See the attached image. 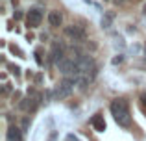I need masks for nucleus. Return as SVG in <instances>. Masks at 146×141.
Masks as SVG:
<instances>
[{"label": "nucleus", "mask_w": 146, "mask_h": 141, "mask_svg": "<svg viewBox=\"0 0 146 141\" xmlns=\"http://www.w3.org/2000/svg\"><path fill=\"white\" fill-rule=\"evenodd\" d=\"M65 58V50L59 43H52V50H50V61L59 63L61 59Z\"/></svg>", "instance_id": "nucleus-5"}, {"label": "nucleus", "mask_w": 146, "mask_h": 141, "mask_svg": "<svg viewBox=\"0 0 146 141\" xmlns=\"http://www.w3.org/2000/svg\"><path fill=\"white\" fill-rule=\"evenodd\" d=\"M113 19H115V15H113V13H106V15L102 17V26H104V28H109V26H111V21H113Z\"/></svg>", "instance_id": "nucleus-9"}, {"label": "nucleus", "mask_w": 146, "mask_h": 141, "mask_svg": "<svg viewBox=\"0 0 146 141\" xmlns=\"http://www.w3.org/2000/svg\"><path fill=\"white\" fill-rule=\"evenodd\" d=\"M67 141H80V139L76 138L74 134H68V136H67Z\"/></svg>", "instance_id": "nucleus-10"}, {"label": "nucleus", "mask_w": 146, "mask_h": 141, "mask_svg": "<svg viewBox=\"0 0 146 141\" xmlns=\"http://www.w3.org/2000/svg\"><path fill=\"white\" fill-rule=\"evenodd\" d=\"M91 124H93V128L96 132H104V130H106V121H104V117L100 115V113H96V115L91 119Z\"/></svg>", "instance_id": "nucleus-8"}, {"label": "nucleus", "mask_w": 146, "mask_h": 141, "mask_svg": "<svg viewBox=\"0 0 146 141\" xmlns=\"http://www.w3.org/2000/svg\"><path fill=\"white\" fill-rule=\"evenodd\" d=\"M15 19H17V21H21V19H22V13H21V11H17V13H15Z\"/></svg>", "instance_id": "nucleus-14"}, {"label": "nucleus", "mask_w": 146, "mask_h": 141, "mask_svg": "<svg viewBox=\"0 0 146 141\" xmlns=\"http://www.w3.org/2000/svg\"><path fill=\"white\" fill-rule=\"evenodd\" d=\"M56 138H57V134H56V132H52V134H50V138H48V141H56Z\"/></svg>", "instance_id": "nucleus-13"}, {"label": "nucleus", "mask_w": 146, "mask_h": 141, "mask_svg": "<svg viewBox=\"0 0 146 141\" xmlns=\"http://www.w3.org/2000/svg\"><path fill=\"white\" fill-rule=\"evenodd\" d=\"M109 108H111V115L115 117V121H117L120 126H124V128L131 126V113H129V106L124 98L113 100Z\"/></svg>", "instance_id": "nucleus-1"}, {"label": "nucleus", "mask_w": 146, "mask_h": 141, "mask_svg": "<svg viewBox=\"0 0 146 141\" xmlns=\"http://www.w3.org/2000/svg\"><path fill=\"white\" fill-rule=\"evenodd\" d=\"M115 2H117V4H122V2H126V0H115Z\"/></svg>", "instance_id": "nucleus-16"}, {"label": "nucleus", "mask_w": 146, "mask_h": 141, "mask_svg": "<svg viewBox=\"0 0 146 141\" xmlns=\"http://www.w3.org/2000/svg\"><path fill=\"white\" fill-rule=\"evenodd\" d=\"M74 84H76L74 78L63 76V80L59 82V86H57V89H56V97H57V98H67L68 95L74 91Z\"/></svg>", "instance_id": "nucleus-2"}, {"label": "nucleus", "mask_w": 146, "mask_h": 141, "mask_svg": "<svg viewBox=\"0 0 146 141\" xmlns=\"http://www.w3.org/2000/svg\"><path fill=\"white\" fill-rule=\"evenodd\" d=\"M122 59H124L122 56H118V58H113V63H115V65H117V63H122Z\"/></svg>", "instance_id": "nucleus-11"}, {"label": "nucleus", "mask_w": 146, "mask_h": 141, "mask_svg": "<svg viewBox=\"0 0 146 141\" xmlns=\"http://www.w3.org/2000/svg\"><path fill=\"white\" fill-rule=\"evenodd\" d=\"M141 100H143V104H146V93L141 95Z\"/></svg>", "instance_id": "nucleus-15"}, {"label": "nucleus", "mask_w": 146, "mask_h": 141, "mask_svg": "<svg viewBox=\"0 0 146 141\" xmlns=\"http://www.w3.org/2000/svg\"><path fill=\"white\" fill-rule=\"evenodd\" d=\"M41 21H43V11H41L39 7H32V9L28 11V15H26V22H28V26L35 28V26L41 24Z\"/></svg>", "instance_id": "nucleus-4"}, {"label": "nucleus", "mask_w": 146, "mask_h": 141, "mask_svg": "<svg viewBox=\"0 0 146 141\" xmlns=\"http://www.w3.org/2000/svg\"><path fill=\"white\" fill-rule=\"evenodd\" d=\"M61 22H63V15H61V11L54 9L48 13V24L52 26V28H59Z\"/></svg>", "instance_id": "nucleus-6"}, {"label": "nucleus", "mask_w": 146, "mask_h": 141, "mask_svg": "<svg viewBox=\"0 0 146 141\" xmlns=\"http://www.w3.org/2000/svg\"><path fill=\"white\" fill-rule=\"evenodd\" d=\"M6 139L7 141H22V132L17 126H9L6 132Z\"/></svg>", "instance_id": "nucleus-7"}, {"label": "nucleus", "mask_w": 146, "mask_h": 141, "mask_svg": "<svg viewBox=\"0 0 146 141\" xmlns=\"http://www.w3.org/2000/svg\"><path fill=\"white\" fill-rule=\"evenodd\" d=\"M65 35L68 37L70 41H83L85 39V30L78 24H70V26H65Z\"/></svg>", "instance_id": "nucleus-3"}, {"label": "nucleus", "mask_w": 146, "mask_h": 141, "mask_svg": "<svg viewBox=\"0 0 146 141\" xmlns=\"http://www.w3.org/2000/svg\"><path fill=\"white\" fill-rule=\"evenodd\" d=\"M2 93H4V95H7V93H9V86H7V84H4V89H2Z\"/></svg>", "instance_id": "nucleus-12"}]
</instances>
